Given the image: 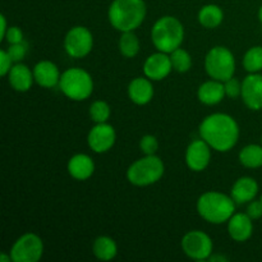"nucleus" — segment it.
Segmentation results:
<instances>
[{
	"label": "nucleus",
	"mask_w": 262,
	"mask_h": 262,
	"mask_svg": "<svg viewBox=\"0 0 262 262\" xmlns=\"http://www.w3.org/2000/svg\"><path fill=\"white\" fill-rule=\"evenodd\" d=\"M200 136L211 148L219 152H227L237 145L239 127L230 115L215 113L202 120L200 125Z\"/></svg>",
	"instance_id": "f257e3e1"
},
{
	"label": "nucleus",
	"mask_w": 262,
	"mask_h": 262,
	"mask_svg": "<svg viewBox=\"0 0 262 262\" xmlns=\"http://www.w3.org/2000/svg\"><path fill=\"white\" fill-rule=\"evenodd\" d=\"M146 17V4L143 0H113L107 10L109 22L120 32L135 31Z\"/></svg>",
	"instance_id": "f03ea898"
},
{
	"label": "nucleus",
	"mask_w": 262,
	"mask_h": 262,
	"mask_svg": "<svg viewBox=\"0 0 262 262\" xmlns=\"http://www.w3.org/2000/svg\"><path fill=\"white\" fill-rule=\"evenodd\" d=\"M235 202L232 196L216 191L205 192L197 201L200 216L211 224H223L235 214Z\"/></svg>",
	"instance_id": "7ed1b4c3"
},
{
	"label": "nucleus",
	"mask_w": 262,
	"mask_h": 262,
	"mask_svg": "<svg viewBox=\"0 0 262 262\" xmlns=\"http://www.w3.org/2000/svg\"><path fill=\"white\" fill-rule=\"evenodd\" d=\"M151 40L159 51L170 54L181 48L184 40V27L181 20L165 15L156 20L151 31Z\"/></svg>",
	"instance_id": "20e7f679"
},
{
	"label": "nucleus",
	"mask_w": 262,
	"mask_h": 262,
	"mask_svg": "<svg viewBox=\"0 0 262 262\" xmlns=\"http://www.w3.org/2000/svg\"><path fill=\"white\" fill-rule=\"evenodd\" d=\"M59 87L68 99L82 101L91 96L94 91V81L91 74L84 69L69 68L61 73Z\"/></svg>",
	"instance_id": "39448f33"
},
{
	"label": "nucleus",
	"mask_w": 262,
	"mask_h": 262,
	"mask_svg": "<svg viewBox=\"0 0 262 262\" xmlns=\"http://www.w3.org/2000/svg\"><path fill=\"white\" fill-rule=\"evenodd\" d=\"M164 170L165 166L160 158L156 155H146L128 168L127 178L133 186L146 187L160 181Z\"/></svg>",
	"instance_id": "423d86ee"
},
{
	"label": "nucleus",
	"mask_w": 262,
	"mask_h": 262,
	"mask_svg": "<svg viewBox=\"0 0 262 262\" xmlns=\"http://www.w3.org/2000/svg\"><path fill=\"white\" fill-rule=\"evenodd\" d=\"M205 69L212 79L225 82L234 77L235 59L225 46H215L205 58Z\"/></svg>",
	"instance_id": "0eeeda50"
},
{
	"label": "nucleus",
	"mask_w": 262,
	"mask_h": 262,
	"mask_svg": "<svg viewBox=\"0 0 262 262\" xmlns=\"http://www.w3.org/2000/svg\"><path fill=\"white\" fill-rule=\"evenodd\" d=\"M42 239L35 233H26L18 238L10 250L13 262H37L42 257Z\"/></svg>",
	"instance_id": "6e6552de"
},
{
	"label": "nucleus",
	"mask_w": 262,
	"mask_h": 262,
	"mask_svg": "<svg viewBox=\"0 0 262 262\" xmlns=\"http://www.w3.org/2000/svg\"><path fill=\"white\" fill-rule=\"evenodd\" d=\"M182 250L192 260H209L212 255V241L205 232L191 230L182 238Z\"/></svg>",
	"instance_id": "1a4fd4ad"
},
{
	"label": "nucleus",
	"mask_w": 262,
	"mask_h": 262,
	"mask_svg": "<svg viewBox=\"0 0 262 262\" xmlns=\"http://www.w3.org/2000/svg\"><path fill=\"white\" fill-rule=\"evenodd\" d=\"M94 46V37L89 28L76 26L68 31L64 38V49L72 58H84L89 55Z\"/></svg>",
	"instance_id": "9d476101"
},
{
	"label": "nucleus",
	"mask_w": 262,
	"mask_h": 262,
	"mask_svg": "<svg viewBox=\"0 0 262 262\" xmlns=\"http://www.w3.org/2000/svg\"><path fill=\"white\" fill-rule=\"evenodd\" d=\"M115 138H117V135L112 125L107 123H96V125L90 130L87 142L92 151L102 154L109 151L114 146Z\"/></svg>",
	"instance_id": "9b49d317"
},
{
	"label": "nucleus",
	"mask_w": 262,
	"mask_h": 262,
	"mask_svg": "<svg viewBox=\"0 0 262 262\" xmlns=\"http://www.w3.org/2000/svg\"><path fill=\"white\" fill-rule=\"evenodd\" d=\"M211 159V147L206 141L194 140L186 151V164L191 170L202 171L207 168Z\"/></svg>",
	"instance_id": "f8f14e48"
},
{
	"label": "nucleus",
	"mask_w": 262,
	"mask_h": 262,
	"mask_svg": "<svg viewBox=\"0 0 262 262\" xmlns=\"http://www.w3.org/2000/svg\"><path fill=\"white\" fill-rule=\"evenodd\" d=\"M241 97L248 109H262V74L250 73L243 79Z\"/></svg>",
	"instance_id": "ddd939ff"
},
{
	"label": "nucleus",
	"mask_w": 262,
	"mask_h": 262,
	"mask_svg": "<svg viewBox=\"0 0 262 262\" xmlns=\"http://www.w3.org/2000/svg\"><path fill=\"white\" fill-rule=\"evenodd\" d=\"M173 69L170 56L166 53L159 51L148 56L143 64V73L151 81H161L166 78Z\"/></svg>",
	"instance_id": "4468645a"
},
{
	"label": "nucleus",
	"mask_w": 262,
	"mask_h": 262,
	"mask_svg": "<svg viewBox=\"0 0 262 262\" xmlns=\"http://www.w3.org/2000/svg\"><path fill=\"white\" fill-rule=\"evenodd\" d=\"M253 220L247 214L238 212L228 220V233L235 242H246L253 232Z\"/></svg>",
	"instance_id": "2eb2a0df"
},
{
	"label": "nucleus",
	"mask_w": 262,
	"mask_h": 262,
	"mask_svg": "<svg viewBox=\"0 0 262 262\" xmlns=\"http://www.w3.org/2000/svg\"><path fill=\"white\" fill-rule=\"evenodd\" d=\"M33 77H35V82L40 84L41 87L45 89H51L59 84L60 82V72H59L58 67L49 60L38 61L33 68Z\"/></svg>",
	"instance_id": "dca6fc26"
},
{
	"label": "nucleus",
	"mask_w": 262,
	"mask_h": 262,
	"mask_svg": "<svg viewBox=\"0 0 262 262\" xmlns=\"http://www.w3.org/2000/svg\"><path fill=\"white\" fill-rule=\"evenodd\" d=\"M258 193V184L251 177H242L232 188V199L237 205L248 204L253 201Z\"/></svg>",
	"instance_id": "f3484780"
},
{
	"label": "nucleus",
	"mask_w": 262,
	"mask_h": 262,
	"mask_svg": "<svg viewBox=\"0 0 262 262\" xmlns=\"http://www.w3.org/2000/svg\"><path fill=\"white\" fill-rule=\"evenodd\" d=\"M128 95L129 99L137 105H146L152 100L154 87L150 78L137 77L133 79L128 86Z\"/></svg>",
	"instance_id": "a211bd4d"
},
{
	"label": "nucleus",
	"mask_w": 262,
	"mask_h": 262,
	"mask_svg": "<svg viewBox=\"0 0 262 262\" xmlns=\"http://www.w3.org/2000/svg\"><path fill=\"white\" fill-rule=\"evenodd\" d=\"M95 164L86 154H77L68 161V173L77 181H86L94 174Z\"/></svg>",
	"instance_id": "6ab92c4d"
},
{
	"label": "nucleus",
	"mask_w": 262,
	"mask_h": 262,
	"mask_svg": "<svg viewBox=\"0 0 262 262\" xmlns=\"http://www.w3.org/2000/svg\"><path fill=\"white\" fill-rule=\"evenodd\" d=\"M35 77L33 72L22 63H15L9 72V83L15 91L26 92L32 87Z\"/></svg>",
	"instance_id": "aec40b11"
},
{
	"label": "nucleus",
	"mask_w": 262,
	"mask_h": 262,
	"mask_svg": "<svg viewBox=\"0 0 262 262\" xmlns=\"http://www.w3.org/2000/svg\"><path fill=\"white\" fill-rule=\"evenodd\" d=\"M199 100L205 105H216L224 99L225 87L224 82L211 79L199 87Z\"/></svg>",
	"instance_id": "412c9836"
},
{
	"label": "nucleus",
	"mask_w": 262,
	"mask_h": 262,
	"mask_svg": "<svg viewBox=\"0 0 262 262\" xmlns=\"http://www.w3.org/2000/svg\"><path fill=\"white\" fill-rule=\"evenodd\" d=\"M224 19V13L220 7L215 4H207L202 7L199 12V22L205 28H216L222 25Z\"/></svg>",
	"instance_id": "4be33fe9"
},
{
	"label": "nucleus",
	"mask_w": 262,
	"mask_h": 262,
	"mask_svg": "<svg viewBox=\"0 0 262 262\" xmlns=\"http://www.w3.org/2000/svg\"><path fill=\"white\" fill-rule=\"evenodd\" d=\"M92 252L96 256V258L101 261H110L117 256L118 247L117 243L110 237H99L95 239L94 246H92Z\"/></svg>",
	"instance_id": "5701e85b"
},
{
	"label": "nucleus",
	"mask_w": 262,
	"mask_h": 262,
	"mask_svg": "<svg viewBox=\"0 0 262 262\" xmlns=\"http://www.w3.org/2000/svg\"><path fill=\"white\" fill-rule=\"evenodd\" d=\"M239 161L243 166L257 169L262 166V145H248L239 152Z\"/></svg>",
	"instance_id": "b1692460"
},
{
	"label": "nucleus",
	"mask_w": 262,
	"mask_h": 262,
	"mask_svg": "<svg viewBox=\"0 0 262 262\" xmlns=\"http://www.w3.org/2000/svg\"><path fill=\"white\" fill-rule=\"evenodd\" d=\"M119 50L125 58H135L140 51V40L133 31L122 32L119 38Z\"/></svg>",
	"instance_id": "393cba45"
},
{
	"label": "nucleus",
	"mask_w": 262,
	"mask_h": 262,
	"mask_svg": "<svg viewBox=\"0 0 262 262\" xmlns=\"http://www.w3.org/2000/svg\"><path fill=\"white\" fill-rule=\"evenodd\" d=\"M243 67L248 73H260L262 71V46H252L243 56Z\"/></svg>",
	"instance_id": "a878e982"
},
{
	"label": "nucleus",
	"mask_w": 262,
	"mask_h": 262,
	"mask_svg": "<svg viewBox=\"0 0 262 262\" xmlns=\"http://www.w3.org/2000/svg\"><path fill=\"white\" fill-rule=\"evenodd\" d=\"M170 59L174 71L179 72V73H186V72L191 69L192 58L188 54V51H186L184 49L178 48L173 53H170Z\"/></svg>",
	"instance_id": "bb28decb"
},
{
	"label": "nucleus",
	"mask_w": 262,
	"mask_h": 262,
	"mask_svg": "<svg viewBox=\"0 0 262 262\" xmlns=\"http://www.w3.org/2000/svg\"><path fill=\"white\" fill-rule=\"evenodd\" d=\"M112 110L107 102L102 100H97L90 107V117L95 123H106L110 118Z\"/></svg>",
	"instance_id": "cd10ccee"
},
{
	"label": "nucleus",
	"mask_w": 262,
	"mask_h": 262,
	"mask_svg": "<svg viewBox=\"0 0 262 262\" xmlns=\"http://www.w3.org/2000/svg\"><path fill=\"white\" fill-rule=\"evenodd\" d=\"M27 50H28L27 42L22 41V42L19 43H12V45L8 48L7 51L14 63H20V61L25 59L26 54H27Z\"/></svg>",
	"instance_id": "c85d7f7f"
},
{
	"label": "nucleus",
	"mask_w": 262,
	"mask_h": 262,
	"mask_svg": "<svg viewBox=\"0 0 262 262\" xmlns=\"http://www.w3.org/2000/svg\"><path fill=\"white\" fill-rule=\"evenodd\" d=\"M140 147L145 155H155L156 151L159 150V142L155 136L146 135L141 138Z\"/></svg>",
	"instance_id": "c756f323"
},
{
	"label": "nucleus",
	"mask_w": 262,
	"mask_h": 262,
	"mask_svg": "<svg viewBox=\"0 0 262 262\" xmlns=\"http://www.w3.org/2000/svg\"><path fill=\"white\" fill-rule=\"evenodd\" d=\"M225 87V95L230 99H235V97L241 96L242 94V82L238 81L237 78L232 77L230 79L224 82Z\"/></svg>",
	"instance_id": "7c9ffc66"
},
{
	"label": "nucleus",
	"mask_w": 262,
	"mask_h": 262,
	"mask_svg": "<svg viewBox=\"0 0 262 262\" xmlns=\"http://www.w3.org/2000/svg\"><path fill=\"white\" fill-rule=\"evenodd\" d=\"M13 63H14V61L12 60V58H10L7 50L0 51V74H2L3 77L9 74L10 69H12L13 67Z\"/></svg>",
	"instance_id": "2f4dec72"
},
{
	"label": "nucleus",
	"mask_w": 262,
	"mask_h": 262,
	"mask_svg": "<svg viewBox=\"0 0 262 262\" xmlns=\"http://www.w3.org/2000/svg\"><path fill=\"white\" fill-rule=\"evenodd\" d=\"M246 214H247L252 220H257V219H260V217H262L261 200H258V201H255V200H253V201L248 202L247 211H246Z\"/></svg>",
	"instance_id": "473e14b6"
},
{
	"label": "nucleus",
	"mask_w": 262,
	"mask_h": 262,
	"mask_svg": "<svg viewBox=\"0 0 262 262\" xmlns=\"http://www.w3.org/2000/svg\"><path fill=\"white\" fill-rule=\"evenodd\" d=\"M5 40L8 41L9 45H12V43L22 42V41H25L23 40V32L20 31V28L13 26V27L8 28L7 35H5Z\"/></svg>",
	"instance_id": "72a5a7b5"
},
{
	"label": "nucleus",
	"mask_w": 262,
	"mask_h": 262,
	"mask_svg": "<svg viewBox=\"0 0 262 262\" xmlns=\"http://www.w3.org/2000/svg\"><path fill=\"white\" fill-rule=\"evenodd\" d=\"M0 20H2V27H0V40H4L5 35H7L8 31V26H7V19H5L4 15H0Z\"/></svg>",
	"instance_id": "f704fd0d"
},
{
	"label": "nucleus",
	"mask_w": 262,
	"mask_h": 262,
	"mask_svg": "<svg viewBox=\"0 0 262 262\" xmlns=\"http://www.w3.org/2000/svg\"><path fill=\"white\" fill-rule=\"evenodd\" d=\"M209 260L211 261V262H217V261H220V262H225V261H228L229 260V258L228 257H225V256H220V255H215V256H210L209 257Z\"/></svg>",
	"instance_id": "c9c22d12"
},
{
	"label": "nucleus",
	"mask_w": 262,
	"mask_h": 262,
	"mask_svg": "<svg viewBox=\"0 0 262 262\" xmlns=\"http://www.w3.org/2000/svg\"><path fill=\"white\" fill-rule=\"evenodd\" d=\"M10 261H13L12 260V256H8L7 253H4L3 252L2 255H0V262H10Z\"/></svg>",
	"instance_id": "e433bc0d"
},
{
	"label": "nucleus",
	"mask_w": 262,
	"mask_h": 262,
	"mask_svg": "<svg viewBox=\"0 0 262 262\" xmlns=\"http://www.w3.org/2000/svg\"><path fill=\"white\" fill-rule=\"evenodd\" d=\"M258 19H260V22L262 23V5L260 7V9H258Z\"/></svg>",
	"instance_id": "4c0bfd02"
},
{
	"label": "nucleus",
	"mask_w": 262,
	"mask_h": 262,
	"mask_svg": "<svg viewBox=\"0 0 262 262\" xmlns=\"http://www.w3.org/2000/svg\"><path fill=\"white\" fill-rule=\"evenodd\" d=\"M261 145H262V137H261Z\"/></svg>",
	"instance_id": "58836bf2"
},
{
	"label": "nucleus",
	"mask_w": 262,
	"mask_h": 262,
	"mask_svg": "<svg viewBox=\"0 0 262 262\" xmlns=\"http://www.w3.org/2000/svg\"><path fill=\"white\" fill-rule=\"evenodd\" d=\"M260 200H261V202H262V196H261V199H260Z\"/></svg>",
	"instance_id": "ea45409f"
}]
</instances>
